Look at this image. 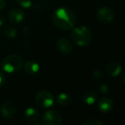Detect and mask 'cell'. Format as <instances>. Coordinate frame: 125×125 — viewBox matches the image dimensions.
<instances>
[{"instance_id":"obj_1","label":"cell","mask_w":125,"mask_h":125,"mask_svg":"<svg viewBox=\"0 0 125 125\" xmlns=\"http://www.w3.org/2000/svg\"><path fill=\"white\" fill-rule=\"evenodd\" d=\"M52 21L59 29L69 31L75 27L77 17L75 12L69 7H59L52 15Z\"/></svg>"},{"instance_id":"obj_2","label":"cell","mask_w":125,"mask_h":125,"mask_svg":"<svg viewBox=\"0 0 125 125\" xmlns=\"http://www.w3.org/2000/svg\"><path fill=\"white\" fill-rule=\"evenodd\" d=\"M71 38L74 43L81 47L88 46L92 40V32L85 26H79L72 29Z\"/></svg>"},{"instance_id":"obj_3","label":"cell","mask_w":125,"mask_h":125,"mask_svg":"<svg viewBox=\"0 0 125 125\" xmlns=\"http://www.w3.org/2000/svg\"><path fill=\"white\" fill-rule=\"evenodd\" d=\"M23 65L22 58L16 54H11L6 56L1 62V68L8 73L18 71Z\"/></svg>"},{"instance_id":"obj_4","label":"cell","mask_w":125,"mask_h":125,"mask_svg":"<svg viewBox=\"0 0 125 125\" xmlns=\"http://www.w3.org/2000/svg\"><path fill=\"white\" fill-rule=\"evenodd\" d=\"M37 104L43 108H51L54 103L53 95L48 91L41 90L37 92L35 97Z\"/></svg>"},{"instance_id":"obj_5","label":"cell","mask_w":125,"mask_h":125,"mask_svg":"<svg viewBox=\"0 0 125 125\" xmlns=\"http://www.w3.org/2000/svg\"><path fill=\"white\" fill-rule=\"evenodd\" d=\"M62 123V117L60 113L56 110L45 111L42 116V124L45 125H60Z\"/></svg>"},{"instance_id":"obj_6","label":"cell","mask_w":125,"mask_h":125,"mask_svg":"<svg viewBox=\"0 0 125 125\" xmlns=\"http://www.w3.org/2000/svg\"><path fill=\"white\" fill-rule=\"evenodd\" d=\"M97 18L100 23L108 24L114 21V12L110 7H103L98 10L97 12Z\"/></svg>"},{"instance_id":"obj_7","label":"cell","mask_w":125,"mask_h":125,"mask_svg":"<svg viewBox=\"0 0 125 125\" xmlns=\"http://www.w3.org/2000/svg\"><path fill=\"white\" fill-rule=\"evenodd\" d=\"M1 114L2 116L7 120L12 119L16 114L15 105L11 101L4 102L1 107Z\"/></svg>"},{"instance_id":"obj_8","label":"cell","mask_w":125,"mask_h":125,"mask_svg":"<svg viewBox=\"0 0 125 125\" xmlns=\"http://www.w3.org/2000/svg\"><path fill=\"white\" fill-rule=\"evenodd\" d=\"M56 48L60 53L67 55L73 51V46L70 40L65 37H62L57 40L56 43Z\"/></svg>"},{"instance_id":"obj_9","label":"cell","mask_w":125,"mask_h":125,"mask_svg":"<svg viewBox=\"0 0 125 125\" xmlns=\"http://www.w3.org/2000/svg\"><path fill=\"white\" fill-rule=\"evenodd\" d=\"M25 18V12L20 8H14L8 13V19L10 22L14 24L21 23Z\"/></svg>"},{"instance_id":"obj_10","label":"cell","mask_w":125,"mask_h":125,"mask_svg":"<svg viewBox=\"0 0 125 125\" xmlns=\"http://www.w3.org/2000/svg\"><path fill=\"white\" fill-rule=\"evenodd\" d=\"M114 108V103L111 99L107 97H102L97 103V108L103 114L109 113Z\"/></svg>"},{"instance_id":"obj_11","label":"cell","mask_w":125,"mask_h":125,"mask_svg":"<svg viewBox=\"0 0 125 125\" xmlns=\"http://www.w3.org/2000/svg\"><path fill=\"white\" fill-rule=\"evenodd\" d=\"M122 65L117 62H112L106 67V73L112 77L118 76L122 72Z\"/></svg>"},{"instance_id":"obj_12","label":"cell","mask_w":125,"mask_h":125,"mask_svg":"<svg viewBox=\"0 0 125 125\" xmlns=\"http://www.w3.org/2000/svg\"><path fill=\"white\" fill-rule=\"evenodd\" d=\"M39 112L37 109L32 107H29L25 111V118L26 120L30 123H35L39 120Z\"/></svg>"},{"instance_id":"obj_13","label":"cell","mask_w":125,"mask_h":125,"mask_svg":"<svg viewBox=\"0 0 125 125\" xmlns=\"http://www.w3.org/2000/svg\"><path fill=\"white\" fill-rule=\"evenodd\" d=\"M57 103L63 107L69 106L73 103V98L70 94L67 93H61L56 97Z\"/></svg>"},{"instance_id":"obj_14","label":"cell","mask_w":125,"mask_h":125,"mask_svg":"<svg viewBox=\"0 0 125 125\" xmlns=\"http://www.w3.org/2000/svg\"><path fill=\"white\" fill-rule=\"evenodd\" d=\"M24 70L29 75H35L40 70V65L34 61H28L24 64Z\"/></svg>"},{"instance_id":"obj_15","label":"cell","mask_w":125,"mask_h":125,"mask_svg":"<svg viewBox=\"0 0 125 125\" xmlns=\"http://www.w3.org/2000/svg\"><path fill=\"white\" fill-rule=\"evenodd\" d=\"M83 102L88 105H92L95 103V102L97 100V94L94 91L90 90L86 92L83 96Z\"/></svg>"},{"instance_id":"obj_16","label":"cell","mask_w":125,"mask_h":125,"mask_svg":"<svg viewBox=\"0 0 125 125\" xmlns=\"http://www.w3.org/2000/svg\"><path fill=\"white\" fill-rule=\"evenodd\" d=\"M4 33L7 38L13 39L17 36V30L12 26H7L4 29Z\"/></svg>"},{"instance_id":"obj_17","label":"cell","mask_w":125,"mask_h":125,"mask_svg":"<svg viewBox=\"0 0 125 125\" xmlns=\"http://www.w3.org/2000/svg\"><path fill=\"white\" fill-rule=\"evenodd\" d=\"M17 1L23 8H29L32 4V0H17Z\"/></svg>"},{"instance_id":"obj_18","label":"cell","mask_w":125,"mask_h":125,"mask_svg":"<svg viewBox=\"0 0 125 125\" xmlns=\"http://www.w3.org/2000/svg\"><path fill=\"white\" fill-rule=\"evenodd\" d=\"M83 125H104V124L98 119H88L83 122Z\"/></svg>"},{"instance_id":"obj_19","label":"cell","mask_w":125,"mask_h":125,"mask_svg":"<svg viewBox=\"0 0 125 125\" xmlns=\"http://www.w3.org/2000/svg\"><path fill=\"white\" fill-rule=\"evenodd\" d=\"M98 91L103 94H106L109 92V87L105 83H101L98 86Z\"/></svg>"},{"instance_id":"obj_20","label":"cell","mask_w":125,"mask_h":125,"mask_svg":"<svg viewBox=\"0 0 125 125\" xmlns=\"http://www.w3.org/2000/svg\"><path fill=\"white\" fill-rule=\"evenodd\" d=\"M93 77L96 80H101L104 78V73L101 70H96L93 73Z\"/></svg>"},{"instance_id":"obj_21","label":"cell","mask_w":125,"mask_h":125,"mask_svg":"<svg viewBox=\"0 0 125 125\" xmlns=\"http://www.w3.org/2000/svg\"><path fill=\"white\" fill-rule=\"evenodd\" d=\"M6 82V78L2 73H0V87L3 86Z\"/></svg>"},{"instance_id":"obj_22","label":"cell","mask_w":125,"mask_h":125,"mask_svg":"<svg viewBox=\"0 0 125 125\" xmlns=\"http://www.w3.org/2000/svg\"><path fill=\"white\" fill-rule=\"evenodd\" d=\"M5 4H6L5 0H0V11L4 8Z\"/></svg>"},{"instance_id":"obj_23","label":"cell","mask_w":125,"mask_h":125,"mask_svg":"<svg viewBox=\"0 0 125 125\" xmlns=\"http://www.w3.org/2000/svg\"><path fill=\"white\" fill-rule=\"evenodd\" d=\"M4 18L3 16H0V27L2 26L4 23Z\"/></svg>"}]
</instances>
